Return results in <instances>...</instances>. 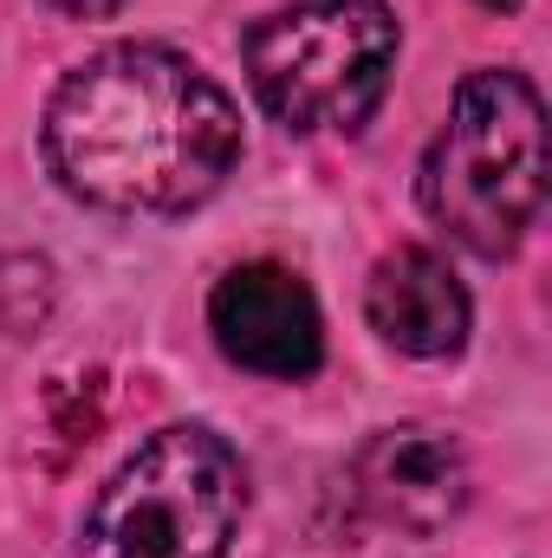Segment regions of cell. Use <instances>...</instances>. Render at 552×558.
I'll return each mask as SVG.
<instances>
[{
	"label": "cell",
	"instance_id": "obj_1",
	"mask_svg": "<svg viewBox=\"0 0 552 558\" xmlns=\"http://www.w3.org/2000/svg\"><path fill=\"white\" fill-rule=\"evenodd\" d=\"M235 156V98L163 46H111L85 59L46 105L52 175L111 215H182L228 182Z\"/></svg>",
	"mask_w": 552,
	"mask_h": 558
},
{
	"label": "cell",
	"instance_id": "obj_2",
	"mask_svg": "<svg viewBox=\"0 0 552 558\" xmlns=\"http://www.w3.org/2000/svg\"><path fill=\"white\" fill-rule=\"evenodd\" d=\"M547 105L520 72H468L442 137L422 156L429 221L481 260L520 247L547 208Z\"/></svg>",
	"mask_w": 552,
	"mask_h": 558
},
{
	"label": "cell",
	"instance_id": "obj_3",
	"mask_svg": "<svg viewBox=\"0 0 552 558\" xmlns=\"http://www.w3.org/2000/svg\"><path fill=\"white\" fill-rule=\"evenodd\" d=\"M241 513V454L215 428L169 422L98 487L79 558H228Z\"/></svg>",
	"mask_w": 552,
	"mask_h": 558
},
{
	"label": "cell",
	"instance_id": "obj_4",
	"mask_svg": "<svg viewBox=\"0 0 552 558\" xmlns=\"http://www.w3.org/2000/svg\"><path fill=\"white\" fill-rule=\"evenodd\" d=\"M397 72V13L384 0H299L248 33V78L286 131H364Z\"/></svg>",
	"mask_w": 552,
	"mask_h": 558
},
{
	"label": "cell",
	"instance_id": "obj_5",
	"mask_svg": "<svg viewBox=\"0 0 552 558\" xmlns=\"http://www.w3.org/2000/svg\"><path fill=\"white\" fill-rule=\"evenodd\" d=\"M208 331H215L221 357L241 364V371H254V377H286L292 384V377H312L319 357H325L319 299L305 292V279L274 267V260L235 267L215 286Z\"/></svg>",
	"mask_w": 552,
	"mask_h": 558
},
{
	"label": "cell",
	"instance_id": "obj_6",
	"mask_svg": "<svg viewBox=\"0 0 552 558\" xmlns=\"http://www.w3.org/2000/svg\"><path fill=\"white\" fill-rule=\"evenodd\" d=\"M351 487H358V500L377 526H397L410 539H435L468 507V461L442 428L397 422V428H377L358 448Z\"/></svg>",
	"mask_w": 552,
	"mask_h": 558
},
{
	"label": "cell",
	"instance_id": "obj_7",
	"mask_svg": "<svg viewBox=\"0 0 552 558\" xmlns=\"http://www.w3.org/2000/svg\"><path fill=\"white\" fill-rule=\"evenodd\" d=\"M364 318L384 344L410 357H448L468 338V286L429 247H397L371 267Z\"/></svg>",
	"mask_w": 552,
	"mask_h": 558
},
{
	"label": "cell",
	"instance_id": "obj_8",
	"mask_svg": "<svg viewBox=\"0 0 552 558\" xmlns=\"http://www.w3.org/2000/svg\"><path fill=\"white\" fill-rule=\"evenodd\" d=\"M46 7H59V13H72V20H111L124 0H46Z\"/></svg>",
	"mask_w": 552,
	"mask_h": 558
},
{
	"label": "cell",
	"instance_id": "obj_9",
	"mask_svg": "<svg viewBox=\"0 0 552 558\" xmlns=\"http://www.w3.org/2000/svg\"><path fill=\"white\" fill-rule=\"evenodd\" d=\"M481 7H494V13H514V7H520V0H481Z\"/></svg>",
	"mask_w": 552,
	"mask_h": 558
}]
</instances>
